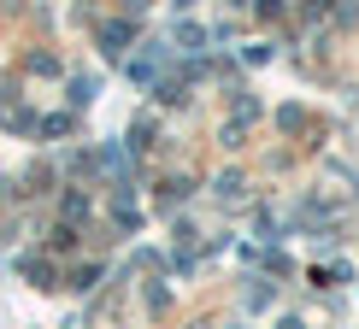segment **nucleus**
<instances>
[{
	"instance_id": "obj_1",
	"label": "nucleus",
	"mask_w": 359,
	"mask_h": 329,
	"mask_svg": "<svg viewBox=\"0 0 359 329\" xmlns=\"http://www.w3.org/2000/svg\"><path fill=\"white\" fill-rule=\"evenodd\" d=\"M24 276H36L41 288H48V282H53V265H48V259H24Z\"/></svg>"
},
{
	"instance_id": "obj_2",
	"label": "nucleus",
	"mask_w": 359,
	"mask_h": 329,
	"mask_svg": "<svg viewBox=\"0 0 359 329\" xmlns=\"http://www.w3.org/2000/svg\"><path fill=\"white\" fill-rule=\"evenodd\" d=\"M124 36H130V24H112L107 29V53H124Z\"/></svg>"
}]
</instances>
